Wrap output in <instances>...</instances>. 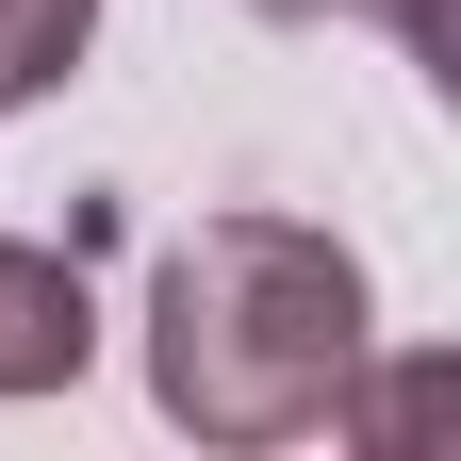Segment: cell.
<instances>
[{
	"label": "cell",
	"instance_id": "6da1fadb",
	"mask_svg": "<svg viewBox=\"0 0 461 461\" xmlns=\"http://www.w3.org/2000/svg\"><path fill=\"white\" fill-rule=\"evenodd\" d=\"M363 248L313 214H198L149 264V412L182 445H313L363 412Z\"/></svg>",
	"mask_w": 461,
	"mask_h": 461
},
{
	"label": "cell",
	"instance_id": "7a4b0ae2",
	"mask_svg": "<svg viewBox=\"0 0 461 461\" xmlns=\"http://www.w3.org/2000/svg\"><path fill=\"white\" fill-rule=\"evenodd\" d=\"M83 363H99L83 248H17V230H0V395H67Z\"/></svg>",
	"mask_w": 461,
	"mask_h": 461
},
{
	"label": "cell",
	"instance_id": "3957f363",
	"mask_svg": "<svg viewBox=\"0 0 461 461\" xmlns=\"http://www.w3.org/2000/svg\"><path fill=\"white\" fill-rule=\"evenodd\" d=\"M83 33H99V0H0V99H50L83 67Z\"/></svg>",
	"mask_w": 461,
	"mask_h": 461
},
{
	"label": "cell",
	"instance_id": "277c9868",
	"mask_svg": "<svg viewBox=\"0 0 461 461\" xmlns=\"http://www.w3.org/2000/svg\"><path fill=\"white\" fill-rule=\"evenodd\" d=\"M248 17H363V33H395V50L445 67V0H248Z\"/></svg>",
	"mask_w": 461,
	"mask_h": 461
}]
</instances>
